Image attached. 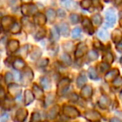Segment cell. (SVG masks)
<instances>
[{
    "mask_svg": "<svg viewBox=\"0 0 122 122\" xmlns=\"http://www.w3.org/2000/svg\"><path fill=\"white\" fill-rule=\"evenodd\" d=\"M86 82V78H85L84 75H80L79 77L78 80H77V83H78V86H82Z\"/></svg>",
    "mask_w": 122,
    "mask_h": 122,
    "instance_id": "obj_12",
    "label": "cell"
},
{
    "mask_svg": "<svg viewBox=\"0 0 122 122\" xmlns=\"http://www.w3.org/2000/svg\"><path fill=\"white\" fill-rule=\"evenodd\" d=\"M46 17H47V19L49 22H53L55 19V12L51 9H48L47 12H46Z\"/></svg>",
    "mask_w": 122,
    "mask_h": 122,
    "instance_id": "obj_7",
    "label": "cell"
},
{
    "mask_svg": "<svg viewBox=\"0 0 122 122\" xmlns=\"http://www.w3.org/2000/svg\"><path fill=\"white\" fill-rule=\"evenodd\" d=\"M92 20H93V23L95 24V25H100L101 24V16L100 14H95V15L92 17Z\"/></svg>",
    "mask_w": 122,
    "mask_h": 122,
    "instance_id": "obj_9",
    "label": "cell"
},
{
    "mask_svg": "<svg viewBox=\"0 0 122 122\" xmlns=\"http://www.w3.org/2000/svg\"><path fill=\"white\" fill-rule=\"evenodd\" d=\"M91 4H92L91 0H82L80 5H81V7L83 9H89L90 7V5H91Z\"/></svg>",
    "mask_w": 122,
    "mask_h": 122,
    "instance_id": "obj_10",
    "label": "cell"
},
{
    "mask_svg": "<svg viewBox=\"0 0 122 122\" xmlns=\"http://www.w3.org/2000/svg\"><path fill=\"white\" fill-rule=\"evenodd\" d=\"M25 95H26V104H30V102L34 100V96L31 95L30 91H26Z\"/></svg>",
    "mask_w": 122,
    "mask_h": 122,
    "instance_id": "obj_11",
    "label": "cell"
},
{
    "mask_svg": "<svg viewBox=\"0 0 122 122\" xmlns=\"http://www.w3.org/2000/svg\"><path fill=\"white\" fill-rule=\"evenodd\" d=\"M23 2H26V3H29V2H31L32 0H22Z\"/></svg>",
    "mask_w": 122,
    "mask_h": 122,
    "instance_id": "obj_22",
    "label": "cell"
},
{
    "mask_svg": "<svg viewBox=\"0 0 122 122\" xmlns=\"http://www.w3.org/2000/svg\"><path fill=\"white\" fill-rule=\"evenodd\" d=\"M80 33H81V30H80L79 28H76L73 31H72V37L73 38H78L80 36Z\"/></svg>",
    "mask_w": 122,
    "mask_h": 122,
    "instance_id": "obj_16",
    "label": "cell"
},
{
    "mask_svg": "<svg viewBox=\"0 0 122 122\" xmlns=\"http://www.w3.org/2000/svg\"><path fill=\"white\" fill-rule=\"evenodd\" d=\"M51 32H52V35H53V39H54V41L57 40L58 39H59V33H58L57 29H55V28H54V29H52V30H51Z\"/></svg>",
    "mask_w": 122,
    "mask_h": 122,
    "instance_id": "obj_17",
    "label": "cell"
},
{
    "mask_svg": "<svg viewBox=\"0 0 122 122\" xmlns=\"http://www.w3.org/2000/svg\"><path fill=\"white\" fill-rule=\"evenodd\" d=\"M61 59H62V60H64V62H65V63H66V64H67V59L70 60V57H69V55H67V54H63V55H62V57H61Z\"/></svg>",
    "mask_w": 122,
    "mask_h": 122,
    "instance_id": "obj_20",
    "label": "cell"
},
{
    "mask_svg": "<svg viewBox=\"0 0 122 122\" xmlns=\"http://www.w3.org/2000/svg\"><path fill=\"white\" fill-rule=\"evenodd\" d=\"M41 84H42V85L45 89L49 88V80H48L47 78L42 79V80H41Z\"/></svg>",
    "mask_w": 122,
    "mask_h": 122,
    "instance_id": "obj_18",
    "label": "cell"
},
{
    "mask_svg": "<svg viewBox=\"0 0 122 122\" xmlns=\"http://www.w3.org/2000/svg\"><path fill=\"white\" fill-rule=\"evenodd\" d=\"M59 32L62 35L64 36H67L69 34V32H70V28H69L68 24H65V23H62L59 25Z\"/></svg>",
    "mask_w": 122,
    "mask_h": 122,
    "instance_id": "obj_5",
    "label": "cell"
},
{
    "mask_svg": "<svg viewBox=\"0 0 122 122\" xmlns=\"http://www.w3.org/2000/svg\"><path fill=\"white\" fill-rule=\"evenodd\" d=\"M105 19H106V25L109 27H112L115 24L116 20V15H115V10L112 9H109L105 13Z\"/></svg>",
    "mask_w": 122,
    "mask_h": 122,
    "instance_id": "obj_1",
    "label": "cell"
},
{
    "mask_svg": "<svg viewBox=\"0 0 122 122\" xmlns=\"http://www.w3.org/2000/svg\"><path fill=\"white\" fill-rule=\"evenodd\" d=\"M105 1H106V2H110V0H105Z\"/></svg>",
    "mask_w": 122,
    "mask_h": 122,
    "instance_id": "obj_25",
    "label": "cell"
},
{
    "mask_svg": "<svg viewBox=\"0 0 122 122\" xmlns=\"http://www.w3.org/2000/svg\"><path fill=\"white\" fill-rule=\"evenodd\" d=\"M8 119H9V115H8L7 113H4L2 115V116H1V122H6L8 120Z\"/></svg>",
    "mask_w": 122,
    "mask_h": 122,
    "instance_id": "obj_19",
    "label": "cell"
},
{
    "mask_svg": "<svg viewBox=\"0 0 122 122\" xmlns=\"http://www.w3.org/2000/svg\"><path fill=\"white\" fill-rule=\"evenodd\" d=\"M58 12H59V16H60V14H62V15H63V17L65 16V13H64L63 10H61V9H59V11H58Z\"/></svg>",
    "mask_w": 122,
    "mask_h": 122,
    "instance_id": "obj_21",
    "label": "cell"
},
{
    "mask_svg": "<svg viewBox=\"0 0 122 122\" xmlns=\"http://www.w3.org/2000/svg\"><path fill=\"white\" fill-rule=\"evenodd\" d=\"M120 24H122V19H120Z\"/></svg>",
    "mask_w": 122,
    "mask_h": 122,
    "instance_id": "obj_24",
    "label": "cell"
},
{
    "mask_svg": "<svg viewBox=\"0 0 122 122\" xmlns=\"http://www.w3.org/2000/svg\"><path fill=\"white\" fill-rule=\"evenodd\" d=\"M89 75H90V76L91 79H95V80L98 79V77H97V74H96V72H95V69L90 68V70H89Z\"/></svg>",
    "mask_w": 122,
    "mask_h": 122,
    "instance_id": "obj_14",
    "label": "cell"
},
{
    "mask_svg": "<svg viewBox=\"0 0 122 122\" xmlns=\"http://www.w3.org/2000/svg\"><path fill=\"white\" fill-rule=\"evenodd\" d=\"M79 19H80V17L77 14H73L70 15V21L72 22V24H77L79 22Z\"/></svg>",
    "mask_w": 122,
    "mask_h": 122,
    "instance_id": "obj_15",
    "label": "cell"
},
{
    "mask_svg": "<svg viewBox=\"0 0 122 122\" xmlns=\"http://www.w3.org/2000/svg\"><path fill=\"white\" fill-rule=\"evenodd\" d=\"M121 1H122V0H115V2H116L117 4H119V3H120V2H121Z\"/></svg>",
    "mask_w": 122,
    "mask_h": 122,
    "instance_id": "obj_23",
    "label": "cell"
},
{
    "mask_svg": "<svg viewBox=\"0 0 122 122\" xmlns=\"http://www.w3.org/2000/svg\"><path fill=\"white\" fill-rule=\"evenodd\" d=\"M19 30H20V26H19V24L15 23L14 24H13L12 29H11L12 33H14V34H17V33L19 32Z\"/></svg>",
    "mask_w": 122,
    "mask_h": 122,
    "instance_id": "obj_13",
    "label": "cell"
},
{
    "mask_svg": "<svg viewBox=\"0 0 122 122\" xmlns=\"http://www.w3.org/2000/svg\"><path fill=\"white\" fill-rule=\"evenodd\" d=\"M22 12L25 15H33L37 12V8L34 4H28V5H23Z\"/></svg>",
    "mask_w": 122,
    "mask_h": 122,
    "instance_id": "obj_2",
    "label": "cell"
},
{
    "mask_svg": "<svg viewBox=\"0 0 122 122\" xmlns=\"http://www.w3.org/2000/svg\"><path fill=\"white\" fill-rule=\"evenodd\" d=\"M83 26L85 27V29H86V31H88L89 34H92L93 33V27H92V24L90 23V21L88 19H85L83 20Z\"/></svg>",
    "mask_w": 122,
    "mask_h": 122,
    "instance_id": "obj_6",
    "label": "cell"
},
{
    "mask_svg": "<svg viewBox=\"0 0 122 122\" xmlns=\"http://www.w3.org/2000/svg\"><path fill=\"white\" fill-rule=\"evenodd\" d=\"M61 4L67 9H75L77 8V4L74 0H62Z\"/></svg>",
    "mask_w": 122,
    "mask_h": 122,
    "instance_id": "obj_3",
    "label": "cell"
},
{
    "mask_svg": "<svg viewBox=\"0 0 122 122\" xmlns=\"http://www.w3.org/2000/svg\"><path fill=\"white\" fill-rule=\"evenodd\" d=\"M98 36L99 38H100L103 40H106V39H109V33L105 29H101L98 32Z\"/></svg>",
    "mask_w": 122,
    "mask_h": 122,
    "instance_id": "obj_8",
    "label": "cell"
},
{
    "mask_svg": "<svg viewBox=\"0 0 122 122\" xmlns=\"http://www.w3.org/2000/svg\"><path fill=\"white\" fill-rule=\"evenodd\" d=\"M65 114L66 115H68L69 117H76L78 116L79 113L75 108L73 107H65Z\"/></svg>",
    "mask_w": 122,
    "mask_h": 122,
    "instance_id": "obj_4",
    "label": "cell"
}]
</instances>
